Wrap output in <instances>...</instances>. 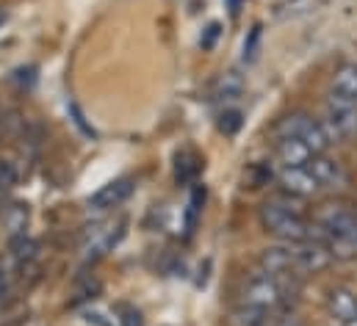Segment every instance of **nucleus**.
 <instances>
[{"label": "nucleus", "mask_w": 357, "mask_h": 326, "mask_svg": "<svg viewBox=\"0 0 357 326\" xmlns=\"http://www.w3.org/2000/svg\"><path fill=\"white\" fill-rule=\"evenodd\" d=\"M202 205H205V188L202 185H194L191 188V196H188V205H185V233H191L197 227V219L202 213Z\"/></svg>", "instance_id": "f3484780"}, {"label": "nucleus", "mask_w": 357, "mask_h": 326, "mask_svg": "<svg viewBox=\"0 0 357 326\" xmlns=\"http://www.w3.org/2000/svg\"><path fill=\"white\" fill-rule=\"evenodd\" d=\"M296 196H291V202L285 196H277L261 208V224L264 230L271 233L274 238H280L282 244H302V241H327L324 227H319L313 219H305L302 210L294 205Z\"/></svg>", "instance_id": "f257e3e1"}, {"label": "nucleus", "mask_w": 357, "mask_h": 326, "mask_svg": "<svg viewBox=\"0 0 357 326\" xmlns=\"http://www.w3.org/2000/svg\"><path fill=\"white\" fill-rule=\"evenodd\" d=\"M241 125H244V114L241 111H225L222 116H219V130L225 133V136H236L238 130H241Z\"/></svg>", "instance_id": "412c9836"}, {"label": "nucleus", "mask_w": 357, "mask_h": 326, "mask_svg": "<svg viewBox=\"0 0 357 326\" xmlns=\"http://www.w3.org/2000/svg\"><path fill=\"white\" fill-rule=\"evenodd\" d=\"M344 326H357V321H349V324H344Z\"/></svg>", "instance_id": "7c9ffc66"}, {"label": "nucleus", "mask_w": 357, "mask_h": 326, "mask_svg": "<svg viewBox=\"0 0 357 326\" xmlns=\"http://www.w3.org/2000/svg\"><path fill=\"white\" fill-rule=\"evenodd\" d=\"M274 139H299L313 150V155H324L335 144L333 136L327 133L324 122L313 119L310 114H288V116L277 119Z\"/></svg>", "instance_id": "f03ea898"}, {"label": "nucleus", "mask_w": 357, "mask_h": 326, "mask_svg": "<svg viewBox=\"0 0 357 326\" xmlns=\"http://www.w3.org/2000/svg\"><path fill=\"white\" fill-rule=\"evenodd\" d=\"M324 127L333 136V141H349L357 136V102L355 100H341V97H327L324 102Z\"/></svg>", "instance_id": "7ed1b4c3"}, {"label": "nucleus", "mask_w": 357, "mask_h": 326, "mask_svg": "<svg viewBox=\"0 0 357 326\" xmlns=\"http://www.w3.org/2000/svg\"><path fill=\"white\" fill-rule=\"evenodd\" d=\"M3 22H6V14H0V25H3Z\"/></svg>", "instance_id": "c756f323"}, {"label": "nucleus", "mask_w": 357, "mask_h": 326, "mask_svg": "<svg viewBox=\"0 0 357 326\" xmlns=\"http://www.w3.org/2000/svg\"><path fill=\"white\" fill-rule=\"evenodd\" d=\"M274 326H307L302 318H296V316H285V318H280Z\"/></svg>", "instance_id": "c85d7f7f"}, {"label": "nucleus", "mask_w": 357, "mask_h": 326, "mask_svg": "<svg viewBox=\"0 0 357 326\" xmlns=\"http://www.w3.org/2000/svg\"><path fill=\"white\" fill-rule=\"evenodd\" d=\"M39 251V244L31 238V235H20V238H11L8 241V271H25L33 257Z\"/></svg>", "instance_id": "4468645a"}, {"label": "nucleus", "mask_w": 357, "mask_h": 326, "mask_svg": "<svg viewBox=\"0 0 357 326\" xmlns=\"http://www.w3.org/2000/svg\"><path fill=\"white\" fill-rule=\"evenodd\" d=\"M197 158L191 153H178V163H175V180L178 183H191L197 174Z\"/></svg>", "instance_id": "a211bd4d"}, {"label": "nucleus", "mask_w": 357, "mask_h": 326, "mask_svg": "<svg viewBox=\"0 0 357 326\" xmlns=\"http://www.w3.org/2000/svg\"><path fill=\"white\" fill-rule=\"evenodd\" d=\"M274 158L280 166H307L313 158V150L299 139H277Z\"/></svg>", "instance_id": "f8f14e48"}, {"label": "nucleus", "mask_w": 357, "mask_h": 326, "mask_svg": "<svg viewBox=\"0 0 357 326\" xmlns=\"http://www.w3.org/2000/svg\"><path fill=\"white\" fill-rule=\"evenodd\" d=\"M0 224L11 238H20V235H28V224H31V208L25 202H8L0 213Z\"/></svg>", "instance_id": "9b49d317"}, {"label": "nucleus", "mask_w": 357, "mask_h": 326, "mask_svg": "<svg viewBox=\"0 0 357 326\" xmlns=\"http://www.w3.org/2000/svg\"><path fill=\"white\" fill-rule=\"evenodd\" d=\"M70 116L75 119V125H78V127H81V130H84L86 136H94V130H91L89 125H86V116H84V111H81V108H78L75 102H70Z\"/></svg>", "instance_id": "a878e982"}, {"label": "nucleus", "mask_w": 357, "mask_h": 326, "mask_svg": "<svg viewBox=\"0 0 357 326\" xmlns=\"http://www.w3.org/2000/svg\"><path fill=\"white\" fill-rule=\"evenodd\" d=\"M133 188H136L133 177L111 180V183H105L100 191H94V194H91L89 208L91 210H114V208H119V205L133 194Z\"/></svg>", "instance_id": "6e6552de"}, {"label": "nucleus", "mask_w": 357, "mask_h": 326, "mask_svg": "<svg viewBox=\"0 0 357 326\" xmlns=\"http://www.w3.org/2000/svg\"><path fill=\"white\" fill-rule=\"evenodd\" d=\"M313 222L319 227H324L327 238L330 235H357V210L349 205H341V202H324Z\"/></svg>", "instance_id": "20e7f679"}, {"label": "nucleus", "mask_w": 357, "mask_h": 326, "mask_svg": "<svg viewBox=\"0 0 357 326\" xmlns=\"http://www.w3.org/2000/svg\"><path fill=\"white\" fill-rule=\"evenodd\" d=\"M277 183H280L285 196H296V199H310L321 188L307 166H280Z\"/></svg>", "instance_id": "39448f33"}, {"label": "nucleus", "mask_w": 357, "mask_h": 326, "mask_svg": "<svg viewBox=\"0 0 357 326\" xmlns=\"http://www.w3.org/2000/svg\"><path fill=\"white\" fill-rule=\"evenodd\" d=\"M116 324L119 326H144V318L136 307H128V304H119L116 307Z\"/></svg>", "instance_id": "4be33fe9"}, {"label": "nucleus", "mask_w": 357, "mask_h": 326, "mask_svg": "<svg viewBox=\"0 0 357 326\" xmlns=\"http://www.w3.org/2000/svg\"><path fill=\"white\" fill-rule=\"evenodd\" d=\"M225 6L230 8V17H238L241 8H244V0H225Z\"/></svg>", "instance_id": "cd10ccee"}, {"label": "nucleus", "mask_w": 357, "mask_h": 326, "mask_svg": "<svg viewBox=\"0 0 357 326\" xmlns=\"http://www.w3.org/2000/svg\"><path fill=\"white\" fill-rule=\"evenodd\" d=\"M8 277H11V274H8V268L0 263V302H3V299H6V293H8Z\"/></svg>", "instance_id": "bb28decb"}, {"label": "nucleus", "mask_w": 357, "mask_h": 326, "mask_svg": "<svg viewBox=\"0 0 357 326\" xmlns=\"http://www.w3.org/2000/svg\"><path fill=\"white\" fill-rule=\"evenodd\" d=\"M258 265L268 277H299L296 265H294V246L291 244L266 246L258 257Z\"/></svg>", "instance_id": "0eeeda50"}, {"label": "nucleus", "mask_w": 357, "mask_h": 326, "mask_svg": "<svg viewBox=\"0 0 357 326\" xmlns=\"http://www.w3.org/2000/svg\"><path fill=\"white\" fill-rule=\"evenodd\" d=\"M327 249L333 254V260H355L357 257V235H330Z\"/></svg>", "instance_id": "dca6fc26"}, {"label": "nucleus", "mask_w": 357, "mask_h": 326, "mask_svg": "<svg viewBox=\"0 0 357 326\" xmlns=\"http://www.w3.org/2000/svg\"><path fill=\"white\" fill-rule=\"evenodd\" d=\"M327 313L338 324L357 321V293L352 288H333L327 293Z\"/></svg>", "instance_id": "9d476101"}, {"label": "nucleus", "mask_w": 357, "mask_h": 326, "mask_svg": "<svg viewBox=\"0 0 357 326\" xmlns=\"http://www.w3.org/2000/svg\"><path fill=\"white\" fill-rule=\"evenodd\" d=\"M330 94L333 97H341V100H355L357 102V64L347 61V64H338L333 70Z\"/></svg>", "instance_id": "ddd939ff"}, {"label": "nucleus", "mask_w": 357, "mask_h": 326, "mask_svg": "<svg viewBox=\"0 0 357 326\" xmlns=\"http://www.w3.org/2000/svg\"><path fill=\"white\" fill-rule=\"evenodd\" d=\"M268 318L266 310H261V307H252V304H238V307H233L227 316H225V324L227 326H264Z\"/></svg>", "instance_id": "2eb2a0df"}, {"label": "nucleus", "mask_w": 357, "mask_h": 326, "mask_svg": "<svg viewBox=\"0 0 357 326\" xmlns=\"http://www.w3.org/2000/svg\"><path fill=\"white\" fill-rule=\"evenodd\" d=\"M271 177H277V174L271 171L268 163H252V166L247 169V185H250V188H261V185H266Z\"/></svg>", "instance_id": "6ab92c4d"}, {"label": "nucleus", "mask_w": 357, "mask_h": 326, "mask_svg": "<svg viewBox=\"0 0 357 326\" xmlns=\"http://www.w3.org/2000/svg\"><path fill=\"white\" fill-rule=\"evenodd\" d=\"M261 39H264V28H261V25H252V31H250L247 39H244V61H247V64H252V61L258 59Z\"/></svg>", "instance_id": "aec40b11"}, {"label": "nucleus", "mask_w": 357, "mask_h": 326, "mask_svg": "<svg viewBox=\"0 0 357 326\" xmlns=\"http://www.w3.org/2000/svg\"><path fill=\"white\" fill-rule=\"evenodd\" d=\"M307 169L313 171V177L319 180L321 188H344L349 183V174H347L344 163L330 158L327 153L324 155H313L310 163H307Z\"/></svg>", "instance_id": "1a4fd4ad"}, {"label": "nucleus", "mask_w": 357, "mask_h": 326, "mask_svg": "<svg viewBox=\"0 0 357 326\" xmlns=\"http://www.w3.org/2000/svg\"><path fill=\"white\" fill-rule=\"evenodd\" d=\"M219 36H222V25H219V22H208V28H205L202 36H199V47H202V50H213L216 42H219Z\"/></svg>", "instance_id": "5701e85b"}, {"label": "nucleus", "mask_w": 357, "mask_h": 326, "mask_svg": "<svg viewBox=\"0 0 357 326\" xmlns=\"http://www.w3.org/2000/svg\"><path fill=\"white\" fill-rule=\"evenodd\" d=\"M84 321H86V324H94V326H116V321L108 318L102 310H86V313H84Z\"/></svg>", "instance_id": "393cba45"}, {"label": "nucleus", "mask_w": 357, "mask_h": 326, "mask_svg": "<svg viewBox=\"0 0 357 326\" xmlns=\"http://www.w3.org/2000/svg\"><path fill=\"white\" fill-rule=\"evenodd\" d=\"M241 88H244V83H241V78L238 75H225L222 78V83H219V91L225 94V97H236V94H241Z\"/></svg>", "instance_id": "b1692460"}, {"label": "nucleus", "mask_w": 357, "mask_h": 326, "mask_svg": "<svg viewBox=\"0 0 357 326\" xmlns=\"http://www.w3.org/2000/svg\"><path fill=\"white\" fill-rule=\"evenodd\" d=\"M291 246H294V265H296V274L299 277H305V274H321V271H327L335 263L327 244H321V241H302V244H291Z\"/></svg>", "instance_id": "423d86ee"}]
</instances>
